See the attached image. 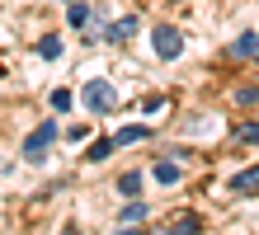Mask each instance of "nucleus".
<instances>
[{
	"label": "nucleus",
	"instance_id": "nucleus-1",
	"mask_svg": "<svg viewBox=\"0 0 259 235\" xmlns=\"http://www.w3.org/2000/svg\"><path fill=\"white\" fill-rule=\"evenodd\" d=\"M57 136H62V127H57V122H42V127H33V132L24 136V160H28V165H42V155L52 151Z\"/></svg>",
	"mask_w": 259,
	"mask_h": 235
},
{
	"label": "nucleus",
	"instance_id": "nucleus-2",
	"mask_svg": "<svg viewBox=\"0 0 259 235\" xmlns=\"http://www.w3.org/2000/svg\"><path fill=\"white\" fill-rule=\"evenodd\" d=\"M66 24L80 28L85 38H99V14H95V0H66Z\"/></svg>",
	"mask_w": 259,
	"mask_h": 235
},
{
	"label": "nucleus",
	"instance_id": "nucleus-3",
	"mask_svg": "<svg viewBox=\"0 0 259 235\" xmlns=\"http://www.w3.org/2000/svg\"><path fill=\"white\" fill-rule=\"evenodd\" d=\"M151 47H156L160 61H175L179 52H184V33H179L175 24H156L151 28Z\"/></svg>",
	"mask_w": 259,
	"mask_h": 235
},
{
	"label": "nucleus",
	"instance_id": "nucleus-4",
	"mask_svg": "<svg viewBox=\"0 0 259 235\" xmlns=\"http://www.w3.org/2000/svg\"><path fill=\"white\" fill-rule=\"evenodd\" d=\"M85 108H90V113H113V108H118V89L109 80H90L85 85Z\"/></svg>",
	"mask_w": 259,
	"mask_h": 235
},
{
	"label": "nucleus",
	"instance_id": "nucleus-5",
	"mask_svg": "<svg viewBox=\"0 0 259 235\" xmlns=\"http://www.w3.org/2000/svg\"><path fill=\"white\" fill-rule=\"evenodd\" d=\"M231 193H240V198H254V193H259V165L240 169V174L231 179Z\"/></svg>",
	"mask_w": 259,
	"mask_h": 235
},
{
	"label": "nucleus",
	"instance_id": "nucleus-6",
	"mask_svg": "<svg viewBox=\"0 0 259 235\" xmlns=\"http://www.w3.org/2000/svg\"><path fill=\"white\" fill-rule=\"evenodd\" d=\"M198 230H203V221H198L193 212H179V216H175V221L165 226L160 235H198Z\"/></svg>",
	"mask_w": 259,
	"mask_h": 235
},
{
	"label": "nucleus",
	"instance_id": "nucleus-7",
	"mask_svg": "<svg viewBox=\"0 0 259 235\" xmlns=\"http://www.w3.org/2000/svg\"><path fill=\"white\" fill-rule=\"evenodd\" d=\"M104 33H109L113 42H127V38L137 33V14H123V19H113L109 28H104Z\"/></svg>",
	"mask_w": 259,
	"mask_h": 235
},
{
	"label": "nucleus",
	"instance_id": "nucleus-8",
	"mask_svg": "<svg viewBox=\"0 0 259 235\" xmlns=\"http://www.w3.org/2000/svg\"><path fill=\"white\" fill-rule=\"evenodd\" d=\"M151 179H156L160 188H170V183H179V165L175 160H156L151 165Z\"/></svg>",
	"mask_w": 259,
	"mask_h": 235
},
{
	"label": "nucleus",
	"instance_id": "nucleus-9",
	"mask_svg": "<svg viewBox=\"0 0 259 235\" xmlns=\"http://www.w3.org/2000/svg\"><path fill=\"white\" fill-rule=\"evenodd\" d=\"M146 136H151V127H142V122H137V127H118L113 146H137V141H146Z\"/></svg>",
	"mask_w": 259,
	"mask_h": 235
},
{
	"label": "nucleus",
	"instance_id": "nucleus-10",
	"mask_svg": "<svg viewBox=\"0 0 259 235\" xmlns=\"http://www.w3.org/2000/svg\"><path fill=\"white\" fill-rule=\"evenodd\" d=\"M231 52H236V57H259V33H254V28H245V33L236 38Z\"/></svg>",
	"mask_w": 259,
	"mask_h": 235
},
{
	"label": "nucleus",
	"instance_id": "nucleus-11",
	"mask_svg": "<svg viewBox=\"0 0 259 235\" xmlns=\"http://www.w3.org/2000/svg\"><path fill=\"white\" fill-rule=\"evenodd\" d=\"M109 155H113V136H99V141H90L85 160H90V165H99V160H109Z\"/></svg>",
	"mask_w": 259,
	"mask_h": 235
},
{
	"label": "nucleus",
	"instance_id": "nucleus-12",
	"mask_svg": "<svg viewBox=\"0 0 259 235\" xmlns=\"http://www.w3.org/2000/svg\"><path fill=\"white\" fill-rule=\"evenodd\" d=\"M118 221H123V226H137V221H146V202H137V198H132L127 207L118 212Z\"/></svg>",
	"mask_w": 259,
	"mask_h": 235
},
{
	"label": "nucleus",
	"instance_id": "nucleus-13",
	"mask_svg": "<svg viewBox=\"0 0 259 235\" xmlns=\"http://www.w3.org/2000/svg\"><path fill=\"white\" fill-rule=\"evenodd\" d=\"M38 57H42V61H57V57H62V38H57V33L38 38Z\"/></svg>",
	"mask_w": 259,
	"mask_h": 235
},
{
	"label": "nucleus",
	"instance_id": "nucleus-14",
	"mask_svg": "<svg viewBox=\"0 0 259 235\" xmlns=\"http://www.w3.org/2000/svg\"><path fill=\"white\" fill-rule=\"evenodd\" d=\"M137 188H142V174H137V169H127V174L118 179V193H127V198H137Z\"/></svg>",
	"mask_w": 259,
	"mask_h": 235
},
{
	"label": "nucleus",
	"instance_id": "nucleus-15",
	"mask_svg": "<svg viewBox=\"0 0 259 235\" xmlns=\"http://www.w3.org/2000/svg\"><path fill=\"white\" fill-rule=\"evenodd\" d=\"M71 104H75V94H71V89H52V108H57V113H66Z\"/></svg>",
	"mask_w": 259,
	"mask_h": 235
},
{
	"label": "nucleus",
	"instance_id": "nucleus-16",
	"mask_svg": "<svg viewBox=\"0 0 259 235\" xmlns=\"http://www.w3.org/2000/svg\"><path fill=\"white\" fill-rule=\"evenodd\" d=\"M245 146H259V122H240V132H236Z\"/></svg>",
	"mask_w": 259,
	"mask_h": 235
},
{
	"label": "nucleus",
	"instance_id": "nucleus-17",
	"mask_svg": "<svg viewBox=\"0 0 259 235\" xmlns=\"http://www.w3.org/2000/svg\"><path fill=\"white\" fill-rule=\"evenodd\" d=\"M236 99H240V104H245V108H254V104H259V85H245V89H240V94H236Z\"/></svg>",
	"mask_w": 259,
	"mask_h": 235
},
{
	"label": "nucleus",
	"instance_id": "nucleus-18",
	"mask_svg": "<svg viewBox=\"0 0 259 235\" xmlns=\"http://www.w3.org/2000/svg\"><path fill=\"white\" fill-rule=\"evenodd\" d=\"M118 235H142V230H132V226H123V230H118Z\"/></svg>",
	"mask_w": 259,
	"mask_h": 235
},
{
	"label": "nucleus",
	"instance_id": "nucleus-19",
	"mask_svg": "<svg viewBox=\"0 0 259 235\" xmlns=\"http://www.w3.org/2000/svg\"><path fill=\"white\" fill-rule=\"evenodd\" d=\"M62 235H80V230H75V226H66V230H62Z\"/></svg>",
	"mask_w": 259,
	"mask_h": 235
}]
</instances>
